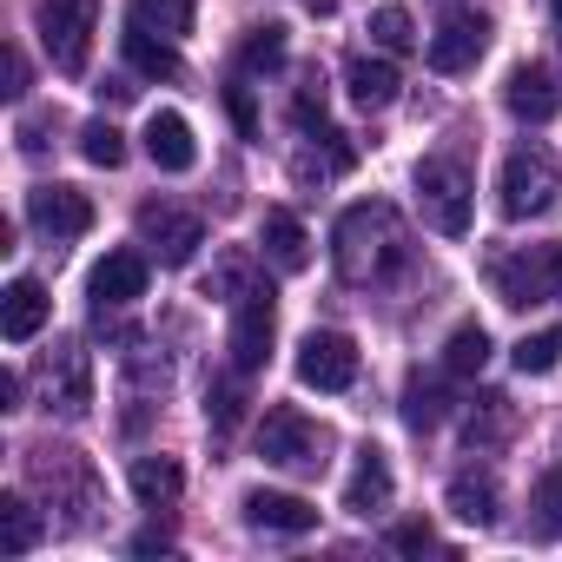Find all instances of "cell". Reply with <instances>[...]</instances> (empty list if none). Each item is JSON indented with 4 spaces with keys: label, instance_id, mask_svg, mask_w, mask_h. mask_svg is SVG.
Masks as SVG:
<instances>
[{
    "label": "cell",
    "instance_id": "obj_5",
    "mask_svg": "<svg viewBox=\"0 0 562 562\" xmlns=\"http://www.w3.org/2000/svg\"><path fill=\"white\" fill-rule=\"evenodd\" d=\"M271 338H278V299H271V285H245L238 299H232V371L238 378H251L265 358H271Z\"/></svg>",
    "mask_w": 562,
    "mask_h": 562
},
{
    "label": "cell",
    "instance_id": "obj_35",
    "mask_svg": "<svg viewBox=\"0 0 562 562\" xmlns=\"http://www.w3.org/2000/svg\"><path fill=\"white\" fill-rule=\"evenodd\" d=\"M542 271H549V292L562 299V245H542Z\"/></svg>",
    "mask_w": 562,
    "mask_h": 562
},
{
    "label": "cell",
    "instance_id": "obj_2",
    "mask_svg": "<svg viewBox=\"0 0 562 562\" xmlns=\"http://www.w3.org/2000/svg\"><path fill=\"white\" fill-rule=\"evenodd\" d=\"M258 457L278 463V470H292V476H318L325 457H331V430L292 404H271L258 417Z\"/></svg>",
    "mask_w": 562,
    "mask_h": 562
},
{
    "label": "cell",
    "instance_id": "obj_29",
    "mask_svg": "<svg viewBox=\"0 0 562 562\" xmlns=\"http://www.w3.org/2000/svg\"><path fill=\"white\" fill-rule=\"evenodd\" d=\"M371 41H378L384 54H404V47H417V27H411L404 8H378V14H371Z\"/></svg>",
    "mask_w": 562,
    "mask_h": 562
},
{
    "label": "cell",
    "instance_id": "obj_11",
    "mask_svg": "<svg viewBox=\"0 0 562 562\" xmlns=\"http://www.w3.org/2000/svg\"><path fill=\"white\" fill-rule=\"evenodd\" d=\"M490 285H496V299L503 305H542V299H555L549 292V271H542V251L529 258V251H503V258H490Z\"/></svg>",
    "mask_w": 562,
    "mask_h": 562
},
{
    "label": "cell",
    "instance_id": "obj_32",
    "mask_svg": "<svg viewBox=\"0 0 562 562\" xmlns=\"http://www.w3.org/2000/svg\"><path fill=\"white\" fill-rule=\"evenodd\" d=\"M292 120H299L305 133H325V80H305V87H299V100H292Z\"/></svg>",
    "mask_w": 562,
    "mask_h": 562
},
{
    "label": "cell",
    "instance_id": "obj_37",
    "mask_svg": "<svg viewBox=\"0 0 562 562\" xmlns=\"http://www.w3.org/2000/svg\"><path fill=\"white\" fill-rule=\"evenodd\" d=\"M27 87V67H21V54H8V93H21Z\"/></svg>",
    "mask_w": 562,
    "mask_h": 562
},
{
    "label": "cell",
    "instance_id": "obj_25",
    "mask_svg": "<svg viewBox=\"0 0 562 562\" xmlns=\"http://www.w3.org/2000/svg\"><path fill=\"white\" fill-rule=\"evenodd\" d=\"M34 542H41L34 503H27V496H0V549H8V555H27Z\"/></svg>",
    "mask_w": 562,
    "mask_h": 562
},
{
    "label": "cell",
    "instance_id": "obj_8",
    "mask_svg": "<svg viewBox=\"0 0 562 562\" xmlns=\"http://www.w3.org/2000/svg\"><path fill=\"white\" fill-rule=\"evenodd\" d=\"M483 47H490V21H483V14H450V21L430 34L424 60H430L437 74H470V67L483 60Z\"/></svg>",
    "mask_w": 562,
    "mask_h": 562
},
{
    "label": "cell",
    "instance_id": "obj_4",
    "mask_svg": "<svg viewBox=\"0 0 562 562\" xmlns=\"http://www.w3.org/2000/svg\"><path fill=\"white\" fill-rule=\"evenodd\" d=\"M496 192H503V218H536L555 205V159L542 146H516L496 172Z\"/></svg>",
    "mask_w": 562,
    "mask_h": 562
},
{
    "label": "cell",
    "instance_id": "obj_33",
    "mask_svg": "<svg viewBox=\"0 0 562 562\" xmlns=\"http://www.w3.org/2000/svg\"><path fill=\"white\" fill-rule=\"evenodd\" d=\"M205 417H212V424H218V430H225V424H232V417H238V391H232V384H218V391H212V397H205Z\"/></svg>",
    "mask_w": 562,
    "mask_h": 562
},
{
    "label": "cell",
    "instance_id": "obj_28",
    "mask_svg": "<svg viewBox=\"0 0 562 562\" xmlns=\"http://www.w3.org/2000/svg\"><path fill=\"white\" fill-rule=\"evenodd\" d=\"M80 153H87L93 166H106V172H113V166H126V139H120V126H113V120H87V126H80Z\"/></svg>",
    "mask_w": 562,
    "mask_h": 562
},
{
    "label": "cell",
    "instance_id": "obj_31",
    "mask_svg": "<svg viewBox=\"0 0 562 562\" xmlns=\"http://www.w3.org/2000/svg\"><path fill=\"white\" fill-rule=\"evenodd\" d=\"M536 529L542 536H562V470H549L536 483Z\"/></svg>",
    "mask_w": 562,
    "mask_h": 562
},
{
    "label": "cell",
    "instance_id": "obj_19",
    "mask_svg": "<svg viewBox=\"0 0 562 562\" xmlns=\"http://www.w3.org/2000/svg\"><path fill=\"white\" fill-rule=\"evenodd\" d=\"M345 87H351V100H358L364 113H384V106L397 100V87H404V80H397V67H391V60L358 54V60L345 67Z\"/></svg>",
    "mask_w": 562,
    "mask_h": 562
},
{
    "label": "cell",
    "instance_id": "obj_15",
    "mask_svg": "<svg viewBox=\"0 0 562 562\" xmlns=\"http://www.w3.org/2000/svg\"><path fill=\"white\" fill-rule=\"evenodd\" d=\"M391 490H397L391 457H384L378 443H364V450H358V470H351V483H345V509H351V516H378V509H391Z\"/></svg>",
    "mask_w": 562,
    "mask_h": 562
},
{
    "label": "cell",
    "instance_id": "obj_1",
    "mask_svg": "<svg viewBox=\"0 0 562 562\" xmlns=\"http://www.w3.org/2000/svg\"><path fill=\"white\" fill-rule=\"evenodd\" d=\"M331 251H338V271L351 278V285H364V278H384L397 258H404V232H397V205L384 199H364L338 218L331 232Z\"/></svg>",
    "mask_w": 562,
    "mask_h": 562
},
{
    "label": "cell",
    "instance_id": "obj_39",
    "mask_svg": "<svg viewBox=\"0 0 562 562\" xmlns=\"http://www.w3.org/2000/svg\"><path fill=\"white\" fill-rule=\"evenodd\" d=\"M549 14H555V21H562V0H549Z\"/></svg>",
    "mask_w": 562,
    "mask_h": 562
},
{
    "label": "cell",
    "instance_id": "obj_34",
    "mask_svg": "<svg viewBox=\"0 0 562 562\" xmlns=\"http://www.w3.org/2000/svg\"><path fill=\"white\" fill-rule=\"evenodd\" d=\"M225 100H232V120H238V133H258V113H251V93H245V87H232Z\"/></svg>",
    "mask_w": 562,
    "mask_h": 562
},
{
    "label": "cell",
    "instance_id": "obj_6",
    "mask_svg": "<svg viewBox=\"0 0 562 562\" xmlns=\"http://www.w3.org/2000/svg\"><path fill=\"white\" fill-rule=\"evenodd\" d=\"M417 205H424V218H430L443 238H463V232H470V179H463V166L424 159V166H417Z\"/></svg>",
    "mask_w": 562,
    "mask_h": 562
},
{
    "label": "cell",
    "instance_id": "obj_22",
    "mask_svg": "<svg viewBox=\"0 0 562 562\" xmlns=\"http://www.w3.org/2000/svg\"><path fill=\"white\" fill-rule=\"evenodd\" d=\"M126 60H133V74H146V80H172V74H179L172 41H166V34L153 41V27H133V21H126Z\"/></svg>",
    "mask_w": 562,
    "mask_h": 562
},
{
    "label": "cell",
    "instance_id": "obj_38",
    "mask_svg": "<svg viewBox=\"0 0 562 562\" xmlns=\"http://www.w3.org/2000/svg\"><path fill=\"white\" fill-rule=\"evenodd\" d=\"M305 8H312V14H331V8H338V0H305Z\"/></svg>",
    "mask_w": 562,
    "mask_h": 562
},
{
    "label": "cell",
    "instance_id": "obj_27",
    "mask_svg": "<svg viewBox=\"0 0 562 562\" xmlns=\"http://www.w3.org/2000/svg\"><path fill=\"white\" fill-rule=\"evenodd\" d=\"M285 67V27H258L251 41H245V54H238V74H278Z\"/></svg>",
    "mask_w": 562,
    "mask_h": 562
},
{
    "label": "cell",
    "instance_id": "obj_20",
    "mask_svg": "<svg viewBox=\"0 0 562 562\" xmlns=\"http://www.w3.org/2000/svg\"><path fill=\"white\" fill-rule=\"evenodd\" d=\"M133 496L146 503V509H172L179 503V490H186V476H179V463L172 457H133Z\"/></svg>",
    "mask_w": 562,
    "mask_h": 562
},
{
    "label": "cell",
    "instance_id": "obj_23",
    "mask_svg": "<svg viewBox=\"0 0 562 562\" xmlns=\"http://www.w3.org/2000/svg\"><path fill=\"white\" fill-rule=\"evenodd\" d=\"M490 364V331L483 325H457L450 338H443V371L450 378H476Z\"/></svg>",
    "mask_w": 562,
    "mask_h": 562
},
{
    "label": "cell",
    "instance_id": "obj_17",
    "mask_svg": "<svg viewBox=\"0 0 562 562\" xmlns=\"http://www.w3.org/2000/svg\"><path fill=\"white\" fill-rule=\"evenodd\" d=\"M503 106H509L516 120H529V126L555 120V106H562V93H555V74H549V67H516V74L503 80Z\"/></svg>",
    "mask_w": 562,
    "mask_h": 562
},
{
    "label": "cell",
    "instance_id": "obj_18",
    "mask_svg": "<svg viewBox=\"0 0 562 562\" xmlns=\"http://www.w3.org/2000/svg\"><path fill=\"white\" fill-rule=\"evenodd\" d=\"M258 245H265V258H271L278 271H305V265H312V232H305L292 212H265Z\"/></svg>",
    "mask_w": 562,
    "mask_h": 562
},
{
    "label": "cell",
    "instance_id": "obj_13",
    "mask_svg": "<svg viewBox=\"0 0 562 562\" xmlns=\"http://www.w3.org/2000/svg\"><path fill=\"white\" fill-rule=\"evenodd\" d=\"M146 159H153L159 172H192V166H199L192 120H186V113H172V106H159V113L146 120Z\"/></svg>",
    "mask_w": 562,
    "mask_h": 562
},
{
    "label": "cell",
    "instance_id": "obj_16",
    "mask_svg": "<svg viewBox=\"0 0 562 562\" xmlns=\"http://www.w3.org/2000/svg\"><path fill=\"white\" fill-rule=\"evenodd\" d=\"M47 312H54V299H47V285H41V278H14V285H8V299H0V331H8V345H27V338H41Z\"/></svg>",
    "mask_w": 562,
    "mask_h": 562
},
{
    "label": "cell",
    "instance_id": "obj_30",
    "mask_svg": "<svg viewBox=\"0 0 562 562\" xmlns=\"http://www.w3.org/2000/svg\"><path fill=\"white\" fill-rule=\"evenodd\" d=\"M404 424H411V430H437V424H443V391L417 378V384L404 391Z\"/></svg>",
    "mask_w": 562,
    "mask_h": 562
},
{
    "label": "cell",
    "instance_id": "obj_24",
    "mask_svg": "<svg viewBox=\"0 0 562 562\" xmlns=\"http://www.w3.org/2000/svg\"><path fill=\"white\" fill-rule=\"evenodd\" d=\"M192 8L199 0H133V27H153V34H166V41H179V34H192Z\"/></svg>",
    "mask_w": 562,
    "mask_h": 562
},
{
    "label": "cell",
    "instance_id": "obj_10",
    "mask_svg": "<svg viewBox=\"0 0 562 562\" xmlns=\"http://www.w3.org/2000/svg\"><path fill=\"white\" fill-rule=\"evenodd\" d=\"M139 238H146L166 265H186V258L205 245L199 218H192V212H179V205H139Z\"/></svg>",
    "mask_w": 562,
    "mask_h": 562
},
{
    "label": "cell",
    "instance_id": "obj_7",
    "mask_svg": "<svg viewBox=\"0 0 562 562\" xmlns=\"http://www.w3.org/2000/svg\"><path fill=\"white\" fill-rule=\"evenodd\" d=\"M292 371H299L305 391H351L358 384V345L345 331H305Z\"/></svg>",
    "mask_w": 562,
    "mask_h": 562
},
{
    "label": "cell",
    "instance_id": "obj_14",
    "mask_svg": "<svg viewBox=\"0 0 562 562\" xmlns=\"http://www.w3.org/2000/svg\"><path fill=\"white\" fill-rule=\"evenodd\" d=\"M87 292H93L100 312L146 299V258H139V251H106V258L93 265V278H87Z\"/></svg>",
    "mask_w": 562,
    "mask_h": 562
},
{
    "label": "cell",
    "instance_id": "obj_26",
    "mask_svg": "<svg viewBox=\"0 0 562 562\" xmlns=\"http://www.w3.org/2000/svg\"><path fill=\"white\" fill-rule=\"evenodd\" d=\"M562 364V325H549V331H529L522 345H516V371L522 378H549Z\"/></svg>",
    "mask_w": 562,
    "mask_h": 562
},
{
    "label": "cell",
    "instance_id": "obj_3",
    "mask_svg": "<svg viewBox=\"0 0 562 562\" xmlns=\"http://www.w3.org/2000/svg\"><path fill=\"white\" fill-rule=\"evenodd\" d=\"M93 34H100V0H47L41 8V47L60 74H87Z\"/></svg>",
    "mask_w": 562,
    "mask_h": 562
},
{
    "label": "cell",
    "instance_id": "obj_12",
    "mask_svg": "<svg viewBox=\"0 0 562 562\" xmlns=\"http://www.w3.org/2000/svg\"><path fill=\"white\" fill-rule=\"evenodd\" d=\"M245 522L271 529V536H305V529H318V509L292 490H245Z\"/></svg>",
    "mask_w": 562,
    "mask_h": 562
},
{
    "label": "cell",
    "instance_id": "obj_36",
    "mask_svg": "<svg viewBox=\"0 0 562 562\" xmlns=\"http://www.w3.org/2000/svg\"><path fill=\"white\" fill-rule=\"evenodd\" d=\"M397 549H411V555H417V549H430V529H424V522H411V529H397Z\"/></svg>",
    "mask_w": 562,
    "mask_h": 562
},
{
    "label": "cell",
    "instance_id": "obj_9",
    "mask_svg": "<svg viewBox=\"0 0 562 562\" xmlns=\"http://www.w3.org/2000/svg\"><path fill=\"white\" fill-rule=\"evenodd\" d=\"M27 218H34V232H47V238H80V232H93V199H87L80 186H34Z\"/></svg>",
    "mask_w": 562,
    "mask_h": 562
},
{
    "label": "cell",
    "instance_id": "obj_21",
    "mask_svg": "<svg viewBox=\"0 0 562 562\" xmlns=\"http://www.w3.org/2000/svg\"><path fill=\"white\" fill-rule=\"evenodd\" d=\"M450 516L490 529V522H496V476H490V470H463V476H450Z\"/></svg>",
    "mask_w": 562,
    "mask_h": 562
}]
</instances>
